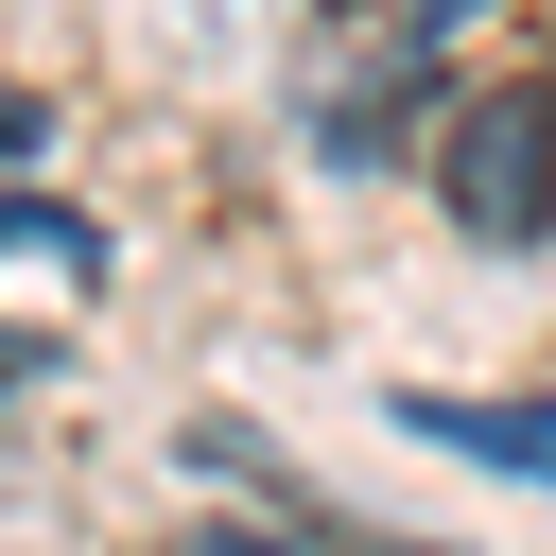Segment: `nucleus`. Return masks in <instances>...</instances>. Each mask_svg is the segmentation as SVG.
<instances>
[{
	"label": "nucleus",
	"mask_w": 556,
	"mask_h": 556,
	"mask_svg": "<svg viewBox=\"0 0 556 556\" xmlns=\"http://www.w3.org/2000/svg\"><path fill=\"white\" fill-rule=\"evenodd\" d=\"M434 191H452L469 243H539V226H556V35H521V52H486V70L452 87Z\"/></svg>",
	"instance_id": "f257e3e1"
},
{
	"label": "nucleus",
	"mask_w": 556,
	"mask_h": 556,
	"mask_svg": "<svg viewBox=\"0 0 556 556\" xmlns=\"http://www.w3.org/2000/svg\"><path fill=\"white\" fill-rule=\"evenodd\" d=\"M469 52V0H365L330 52H313V139L330 156H434V122H452V70Z\"/></svg>",
	"instance_id": "f03ea898"
},
{
	"label": "nucleus",
	"mask_w": 556,
	"mask_h": 556,
	"mask_svg": "<svg viewBox=\"0 0 556 556\" xmlns=\"http://www.w3.org/2000/svg\"><path fill=\"white\" fill-rule=\"evenodd\" d=\"M417 434H452V452H486V469H539L556 486V400H400Z\"/></svg>",
	"instance_id": "7ed1b4c3"
},
{
	"label": "nucleus",
	"mask_w": 556,
	"mask_h": 556,
	"mask_svg": "<svg viewBox=\"0 0 556 556\" xmlns=\"http://www.w3.org/2000/svg\"><path fill=\"white\" fill-rule=\"evenodd\" d=\"M191 556H295V539H243V521H208V539H191Z\"/></svg>",
	"instance_id": "20e7f679"
},
{
	"label": "nucleus",
	"mask_w": 556,
	"mask_h": 556,
	"mask_svg": "<svg viewBox=\"0 0 556 556\" xmlns=\"http://www.w3.org/2000/svg\"><path fill=\"white\" fill-rule=\"evenodd\" d=\"M17 139H35V104H17V87H0V156H17Z\"/></svg>",
	"instance_id": "39448f33"
},
{
	"label": "nucleus",
	"mask_w": 556,
	"mask_h": 556,
	"mask_svg": "<svg viewBox=\"0 0 556 556\" xmlns=\"http://www.w3.org/2000/svg\"><path fill=\"white\" fill-rule=\"evenodd\" d=\"M365 556H417V539H365Z\"/></svg>",
	"instance_id": "423d86ee"
}]
</instances>
